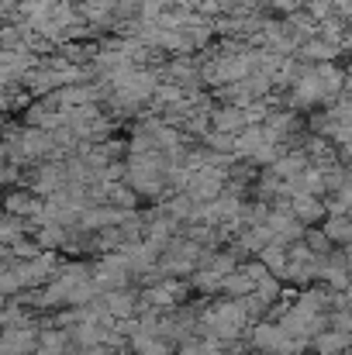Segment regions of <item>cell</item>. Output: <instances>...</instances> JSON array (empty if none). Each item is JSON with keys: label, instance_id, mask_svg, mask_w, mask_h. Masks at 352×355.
Here are the masks:
<instances>
[{"label": "cell", "instance_id": "obj_1", "mask_svg": "<svg viewBox=\"0 0 352 355\" xmlns=\"http://www.w3.org/2000/svg\"><path fill=\"white\" fill-rule=\"evenodd\" d=\"M166 159L162 152H131L128 166H124V183L138 193V197H149V200H159L169 183H166Z\"/></svg>", "mask_w": 352, "mask_h": 355}, {"label": "cell", "instance_id": "obj_2", "mask_svg": "<svg viewBox=\"0 0 352 355\" xmlns=\"http://www.w3.org/2000/svg\"><path fill=\"white\" fill-rule=\"evenodd\" d=\"M197 331L208 338V342H235L249 331V318H245V307L242 300L225 297L218 304H211L204 314H201V324Z\"/></svg>", "mask_w": 352, "mask_h": 355}, {"label": "cell", "instance_id": "obj_3", "mask_svg": "<svg viewBox=\"0 0 352 355\" xmlns=\"http://www.w3.org/2000/svg\"><path fill=\"white\" fill-rule=\"evenodd\" d=\"M280 152H283V145H276V141L266 135L262 124H249L245 131L235 135V159H242V162H249V166H255V169L273 166Z\"/></svg>", "mask_w": 352, "mask_h": 355}, {"label": "cell", "instance_id": "obj_4", "mask_svg": "<svg viewBox=\"0 0 352 355\" xmlns=\"http://www.w3.org/2000/svg\"><path fill=\"white\" fill-rule=\"evenodd\" d=\"M201 262V241H194V238H169V245L162 248V255H159V272H166V276H180V272H190L194 266Z\"/></svg>", "mask_w": 352, "mask_h": 355}, {"label": "cell", "instance_id": "obj_5", "mask_svg": "<svg viewBox=\"0 0 352 355\" xmlns=\"http://www.w3.org/2000/svg\"><path fill=\"white\" fill-rule=\"evenodd\" d=\"M249 345H252L255 352H301V345H297L276 321H269V318L249 324Z\"/></svg>", "mask_w": 352, "mask_h": 355}, {"label": "cell", "instance_id": "obj_6", "mask_svg": "<svg viewBox=\"0 0 352 355\" xmlns=\"http://www.w3.org/2000/svg\"><path fill=\"white\" fill-rule=\"evenodd\" d=\"M225 183H228V169L204 162V166H197V169L190 173V180H187V193H190L197 204H208V200H215V197L225 190Z\"/></svg>", "mask_w": 352, "mask_h": 355}, {"label": "cell", "instance_id": "obj_7", "mask_svg": "<svg viewBox=\"0 0 352 355\" xmlns=\"http://www.w3.org/2000/svg\"><path fill=\"white\" fill-rule=\"evenodd\" d=\"M128 279H131V269H128V262H124L121 252H108V255L94 266V286H97V293L124 290Z\"/></svg>", "mask_w": 352, "mask_h": 355}, {"label": "cell", "instance_id": "obj_8", "mask_svg": "<svg viewBox=\"0 0 352 355\" xmlns=\"http://www.w3.org/2000/svg\"><path fill=\"white\" fill-rule=\"evenodd\" d=\"M166 83H176L180 90L187 94H197L204 87V73H201V62H194L190 55H180L166 66Z\"/></svg>", "mask_w": 352, "mask_h": 355}, {"label": "cell", "instance_id": "obj_9", "mask_svg": "<svg viewBox=\"0 0 352 355\" xmlns=\"http://www.w3.org/2000/svg\"><path fill=\"white\" fill-rule=\"evenodd\" d=\"M180 300H183V283H176V279H162V283L149 286V290L138 297V307L166 311V307H176Z\"/></svg>", "mask_w": 352, "mask_h": 355}, {"label": "cell", "instance_id": "obj_10", "mask_svg": "<svg viewBox=\"0 0 352 355\" xmlns=\"http://www.w3.org/2000/svg\"><path fill=\"white\" fill-rule=\"evenodd\" d=\"M290 211L294 218L304 225V228H315L328 218V204L325 197H311V193H301V197H290Z\"/></svg>", "mask_w": 352, "mask_h": 355}, {"label": "cell", "instance_id": "obj_11", "mask_svg": "<svg viewBox=\"0 0 352 355\" xmlns=\"http://www.w3.org/2000/svg\"><path fill=\"white\" fill-rule=\"evenodd\" d=\"M301 62H311V66H318V62H339V55H342V45H335V42H325L321 35H315V38H308L297 52H294Z\"/></svg>", "mask_w": 352, "mask_h": 355}, {"label": "cell", "instance_id": "obj_12", "mask_svg": "<svg viewBox=\"0 0 352 355\" xmlns=\"http://www.w3.org/2000/svg\"><path fill=\"white\" fill-rule=\"evenodd\" d=\"M3 211H7V214H17V218H35V214L42 211V197H38L31 187L7 190V193H3Z\"/></svg>", "mask_w": 352, "mask_h": 355}, {"label": "cell", "instance_id": "obj_13", "mask_svg": "<svg viewBox=\"0 0 352 355\" xmlns=\"http://www.w3.org/2000/svg\"><path fill=\"white\" fill-rule=\"evenodd\" d=\"M249 124H252V121H249V111L238 107V104H221V107L211 111V128H215V131L238 135V131H245Z\"/></svg>", "mask_w": 352, "mask_h": 355}, {"label": "cell", "instance_id": "obj_14", "mask_svg": "<svg viewBox=\"0 0 352 355\" xmlns=\"http://www.w3.org/2000/svg\"><path fill=\"white\" fill-rule=\"evenodd\" d=\"M101 304H104V311H108L115 321H124V318H135V311H138V293H131L128 286H124V290H111V293H101Z\"/></svg>", "mask_w": 352, "mask_h": 355}, {"label": "cell", "instance_id": "obj_15", "mask_svg": "<svg viewBox=\"0 0 352 355\" xmlns=\"http://www.w3.org/2000/svg\"><path fill=\"white\" fill-rule=\"evenodd\" d=\"M308 166H311V159H308L304 148H283V152L276 155V162L266 166V169H273V176H280V180H290V176L304 173Z\"/></svg>", "mask_w": 352, "mask_h": 355}, {"label": "cell", "instance_id": "obj_16", "mask_svg": "<svg viewBox=\"0 0 352 355\" xmlns=\"http://www.w3.org/2000/svg\"><path fill=\"white\" fill-rule=\"evenodd\" d=\"M56 52H59L66 62H73V66H90V62L97 59V45H94V42H87V38L59 42V45H56Z\"/></svg>", "mask_w": 352, "mask_h": 355}, {"label": "cell", "instance_id": "obj_17", "mask_svg": "<svg viewBox=\"0 0 352 355\" xmlns=\"http://www.w3.org/2000/svg\"><path fill=\"white\" fill-rule=\"evenodd\" d=\"M352 345V335H342L335 328H325L311 338V352L315 355H346V349Z\"/></svg>", "mask_w": 352, "mask_h": 355}, {"label": "cell", "instance_id": "obj_18", "mask_svg": "<svg viewBox=\"0 0 352 355\" xmlns=\"http://www.w3.org/2000/svg\"><path fill=\"white\" fill-rule=\"evenodd\" d=\"M73 349V342H69V331L66 328H42L38 331V349L35 355H66Z\"/></svg>", "mask_w": 352, "mask_h": 355}, {"label": "cell", "instance_id": "obj_19", "mask_svg": "<svg viewBox=\"0 0 352 355\" xmlns=\"http://www.w3.org/2000/svg\"><path fill=\"white\" fill-rule=\"evenodd\" d=\"M315 73H318V80H321V87H325V97H328V104L346 90V69L339 66V62H318L315 66ZM325 104V107H328Z\"/></svg>", "mask_w": 352, "mask_h": 355}, {"label": "cell", "instance_id": "obj_20", "mask_svg": "<svg viewBox=\"0 0 352 355\" xmlns=\"http://www.w3.org/2000/svg\"><path fill=\"white\" fill-rule=\"evenodd\" d=\"M31 324V307L21 297H10V304L0 307V328H28Z\"/></svg>", "mask_w": 352, "mask_h": 355}, {"label": "cell", "instance_id": "obj_21", "mask_svg": "<svg viewBox=\"0 0 352 355\" xmlns=\"http://www.w3.org/2000/svg\"><path fill=\"white\" fill-rule=\"evenodd\" d=\"M321 232L332 238V245H349L352 241V218L349 214H328L325 221H321Z\"/></svg>", "mask_w": 352, "mask_h": 355}, {"label": "cell", "instance_id": "obj_22", "mask_svg": "<svg viewBox=\"0 0 352 355\" xmlns=\"http://www.w3.org/2000/svg\"><path fill=\"white\" fill-rule=\"evenodd\" d=\"M259 259H262V266L276 276V279H283L287 276V245H280V241H269L262 252H259Z\"/></svg>", "mask_w": 352, "mask_h": 355}, {"label": "cell", "instance_id": "obj_23", "mask_svg": "<svg viewBox=\"0 0 352 355\" xmlns=\"http://www.w3.org/2000/svg\"><path fill=\"white\" fill-rule=\"evenodd\" d=\"M255 290V283L249 279V272L238 266V269H232L225 279H221V293H228V297H235V300H242V297H249Z\"/></svg>", "mask_w": 352, "mask_h": 355}, {"label": "cell", "instance_id": "obj_24", "mask_svg": "<svg viewBox=\"0 0 352 355\" xmlns=\"http://www.w3.org/2000/svg\"><path fill=\"white\" fill-rule=\"evenodd\" d=\"M28 218H17V214H0V245H14L21 235H28Z\"/></svg>", "mask_w": 352, "mask_h": 355}, {"label": "cell", "instance_id": "obj_25", "mask_svg": "<svg viewBox=\"0 0 352 355\" xmlns=\"http://www.w3.org/2000/svg\"><path fill=\"white\" fill-rule=\"evenodd\" d=\"M35 238H38V245H42L45 252H59V248L66 245V238H69V228H66V225H42V228L35 232Z\"/></svg>", "mask_w": 352, "mask_h": 355}, {"label": "cell", "instance_id": "obj_26", "mask_svg": "<svg viewBox=\"0 0 352 355\" xmlns=\"http://www.w3.org/2000/svg\"><path fill=\"white\" fill-rule=\"evenodd\" d=\"M346 31H349V21H346V17H339V14H332V17L318 21V35H321L325 42H335V45H342Z\"/></svg>", "mask_w": 352, "mask_h": 355}, {"label": "cell", "instance_id": "obj_27", "mask_svg": "<svg viewBox=\"0 0 352 355\" xmlns=\"http://www.w3.org/2000/svg\"><path fill=\"white\" fill-rule=\"evenodd\" d=\"M204 145L211 148V152H228V155H235V135H225V131H208L204 135Z\"/></svg>", "mask_w": 352, "mask_h": 355}, {"label": "cell", "instance_id": "obj_28", "mask_svg": "<svg viewBox=\"0 0 352 355\" xmlns=\"http://www.w3.org/2000/svg\"><path fill=\"white\" fill-rule=\"evenodd\" d=\"M42 252V245H38V238H28V235H21L14 245H10V255L14 259H21V262H28V259H35Z\"/></svg>", "mask_w": 352, "mask_h": 355}, {"label": "cell", "instance_id": "obj_29", "mask_svg": "<svg viewBox=\"0 0 352 355\" xmlns=\"http://www.w3.org/2000/svg\"><path fill=\"white\" fill-rule=\"evenodd\" d=\"M304 241H308V248H311L315 255H328V252L335 248V245H332V238L325 235L321 228H308V232H304Z\"/></svg>", "mask_w": 352, "mask_h": 355}, {"label": "cell", "instance_id": "obj_30", "mask_svg": "<svg viewBox=\"0 0 352 355\" xmlns=\"http://www.w3.org/2000/svg\"><path fill=\"white\" fill-rule=\"evenodd\" d=\"M328 328L342 331V335H352V311L349 307H332L328 311Z\"/></svg>", "mask_w": 352, "mask_h": 355}, {"label": "cell", "instance_id": "obj_31", "mask_svg": "<svg viewBox=\"0 0 352 355\" xmlns=\"http://www.w3.org/2000/svg\"><path fill=\"white\" fill-rule=\"evenodd\" d=\"M52 3H56V0H21V14H17V21H35V17H42Z\"/></svg>", "mask_w": 352, "mask_h": 355}, {"label": "cell", "instance_id": "obj_32", "mask_svg": "<svg viewBox=\"0 0 352 355\" xmlns=\"http://www.w3.org/2000/svg\"><path fill=\"white\" fill-rule=\"evenodd\" d=\"M304 10H308L315 21H325V17H332V14H335L332 0H308V3H304Z\"/></svg>", "mask_w": 352, "mask_h": 355}, {"label": "cell", "instance_id": "obj_33", "mask_svg": "<svg viewBox=\"0 0 352 355\" xmlns=\"http://www.w3.org/2000/svg\"><path fill=\"white\" fill-rule=\"evenodd\" d=\"M173 3H176V7H187V10H201L204 0H173Z\"/></svg>", "mask_w": 352, "mask_h": 355}, {"label": "cell", "instance_id": "obj_34", "mask_svg": "<svg viewBox=\"0 0 352 355\" xmlns=\"http://www.w3.org/2000/svg\"><path fill=\"white\" fill-rule=\"evenodd\" d=\"M342 52H346V55L352 59V28L346 31V38H342Z\"/></svg>", "mask_w": 352, "mask_h": 355}, {"label": "cell", "instance_id": "obj_35", "mask_svg": "<svg viewBox=\"0 0 352 355\" xmlns=\"http://www.w3.org/2000/svg\"><path fill=\"white\" fill-rule=\"evenodd\" d=\"M346 90H352V59H349V66H346Z\"/></svg>", "mask_w": 352, "mask_h": 355}, {"label": "cell", "instance_id": "obj_36", "mask_svg": "<svg viewBox=\"0 0 352 355\" xmlns=\"http://www.w3.org/2000/svg\"><path fill=\"white\" fill-rule=\"evenodd\" d=\"M342 293H346V307H349V311H352V283H349V286H346V290H342Z\"/></svg>", "mask_w": 352, "mask_h": 355}, {"label": "cell", "instance_id": "obj_37", "mask_svg": "<svg viewBox=\"0 0 352 355\" xmlns=\"http://www.w3.org/2000/svg\"><path fill=\"white\" fill-rule=\"evenodd\" d=\"M3 304H7V297H3V293H0V307H3Z\"/></svg>", "mask_w": 352, "mask_h": 355}]
</instances>
